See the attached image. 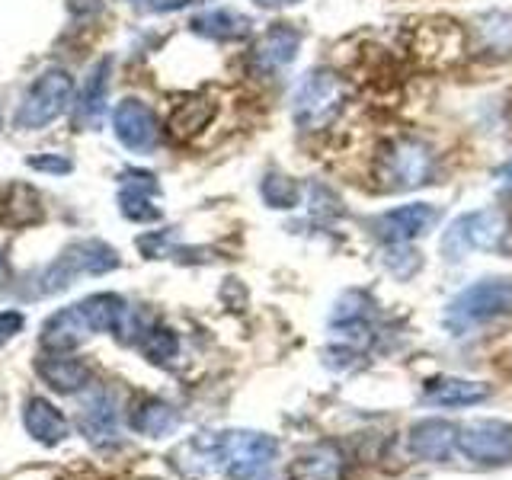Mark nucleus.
Returning <instances> with one entry per match:
<instances>
[{
	"label": "nucleus",
	"mask_w": 512,
	"mask_h": 480,
	"mask_svg": "<svg viewBox=\"0 0 512 480\" xmlns=\"http://www.w3.org/2000/svg\"><path fill=\"white\" fill-rule=\"evenodd\" d=\"M436 154L420 138H394L384 144L375 164V180L384 192H410L432 180Z\"/></svg>",
	"instance_id": "obj_1"
},
{
	"label": "nucleus",
	"mask_w": 512,
	"mask_h": 480,
	"mask_svg": "<svg viewBox=\"0 0 512 480\" xmlns=\"http://www.w3.org/2000/svg\"><path fill=\"white\" fill-rule=\"evenodd\" d=\"M208 448H212V458L221 464L228 480H256L279 455V442L253 429L221 432L208 442Z\"/></svg>",
	"instance_id": "obj_2"
},
{
	"label": "nucleus",
	"mask_w": 512,
	"mask_h": 480,
	"mask_svg": "<svg viewBox=\"0 0 512 480\" xmlns=\"http://www.w3.org/2000/svg\"><path fill=\"white\" fill-rule=\"evenodd\" d=\"M346 96L349 90L340 74L324 71V68L311 71L301 80V87L295 93V109H292L295 125L301 132H320V128L333 125L346 106Z\"/></svg>",
	"instance_id": "obj_3"
},
{
	"label": "nucleus",
	"mask_w": 512,
	"mask_h": 480,
	"mask_svg": "<svg viewBox=\"0 0 512 480\" xmlns=\"http://www.w3.org/2000/svg\"><path fill=\"white\" fill-rule=\"evenodd\" d=\"M512 314V279H484L468 285L448 304L445 324L452 330H468L474 324H490Z\"/></svg>",
	"instance_id": "obj_4"
},
{
	"label": "nucleus",
	"mask_w": 512,
	"mask_h": 480,
	"mask_svg": "<svg viewBox=\"0 0 512 480\" xmlns=\"http://www.w3.org/2000/svg\"><path fill=\"white\" fill-rule=\"evenodd\" d=\"M71 100H74V77L64 68H48L39 74V80L23 96V103H20V109H16L13 122H16V128H23V132L45 128L68 112Z\"/></svg>",
	"instance_id": "obj_5"
},
{
	"label": "nucleus",
	"mask_w": 512,
	"mask_h": 480,
	"mask_svg": "<svg viewBox=\"0 0 512 480\" xmlns=\"http://www.w3.org/2000/svg\"><path fill=\"white\" fill-rule=\"evenodd\" d=\"M509 237V218L500 208H480L452 221L442 237V253L448 260H461L468 250H503Z\"/></svg>",
	"instance_id": "obj_6"
},
{
	"label": "nucleus",
	"mask_w": 512,
	"mask_h": 480,
	"mask_svg": "<svg viewBox=\"0 0 512 480\" xmlns=\"http://www.w3.org/2000/svg\"><path fill=\"white\" fill-rule=\"evenodd\" d=\"M109 269H119V253L109 244H103V240H80V244H71L52 266L45 269L42 292H61V288H68L80 272H87V276H103Z\"/></svg>",
	"instance_id": "obj_7"
},
{
	"label": "nucleus",
	"mask_w": 512,
	"mask_h": 480,
	"mask_svg": "<svg viewBox=\"0 0 512 480\" xmlns=\"http://www.w3.org/2000/svg\"><path fill=\"white\" fill-rule=\"evenodd\" d=\"M458 452L484 468H500L512 461V426L503 420H471L458 426Z\"/></svg>",
	"instance_id": "obj_8"
},
{
	"label": "nucleus",
	"mask_w": 512,
	"mask_h": 480,
	"mask_svg": "<svg viewBox=\"0 0 512 480\" xmlns=\"http://www.w3.org/2000/svg\"><path fill=\"white\" fill-rule=\"evenodd\" d=\"M112 135L119 138V144L132 154H151L160 144V122L154 116V109L141 100H122L112 109Z\"/></svg>",
	"instance_id": "obj_9"
},
{
	"label": "nucleus",
	"mask_w": 512,
	"mask_h": 480,
	"mask_svg": "<svg viewBox=\"0 0 512 480\" xmlns=\"http://www.w3.org/2000/svg\"><path fill=\"white\" fill-rule=\"evenodd\" d=\"M442 218L439 205H429V202H410V205H400L384 212L372 221V231L381 244H410L420 234H426L429 228H436Z\"/></svg>",
	"instance_id": "obj_10"
},
{
	"label": "nucleus",
	"mask_w": 512,
	"mask_h": 480,
	"mask_svg": "<svg viewBox=\"0 0 512 480\" xmlns=\"http://www.w3.org/2000/svg\"><path fill=\"white\" fill-rule=\"evenodd\" d=\"M298 48H301V32L288 23H276V26H269L260 36V42L253 45L250 64H253V71H260V74H276L295 61Z\"/></svg>",
	"instance_id": "obj_11"
},
{
	"label": "nucleus",
	"mask_w": 512,
	"mask_h": 480,
	"mask_svg": "<svg viewBox=\"0 0 512 480\" xmlns=\"http://www.w3.org/2000/svg\"><path fill=\"white\" fill-rule=\"evenodd\" d=\"M109 77H112V58H100L84 77V87L77 96L74 122L77 128H100L106 109H109Z\"/></svg>",
	"instance_id": "obj_12"
},
{
	"label": "nucleus",
	"mask_w": 512,
	"mask_h": 480,
	"mask_svg": "<svg viewBox=\"0 0 512 480\" xmlns=\"http://www.w3.org/2000/svg\"><path fill=\"white\" fill-rule=\"evenodd\" d=\"M455 439H458V426L448 423V420H439V416L413 423L407 432L410 455L420 458V461H432V464H442V461L452 458Z\"/></svg>",
	"instance_id": "obj_13"
},
{
	"label": "nucleus",
	"mask_w": 512,
	"mask_h": 480,
	"mask_svg": "<svg viewBox=\"0 0 512 480\" xmlns=\"http://www.w3.org/2000/svg\"><path fill=\"white\" fill-rule=\"evenodd\" d=\"M80 429H84V436L96 448L116 445L119 429H116V410H112V394L100 388V384H93L84 404H80Z\"/></svg>",
	"instance_id": "obj_14"
},
{
	"label": "nucleus",
	"mask_w": 512,
	"mask_h": 480,
	"mask_svg": "<svg viewBox=\"0 0 512 480\" xmlns=\"http://www.w3.org/2000/svg\"><path fill=\"white\" fill-rule=\"evenodd\" d=\"M288 480H346V455L336 442H317L292 461Z\"/></svg>",
	"instance_id": "obj_15"
},
{
	"label": "nucleus",
	"mask_w": 512,
	"mask_h": 480,
	"mask_svg": "<svg viewBox=\"0 0 512 480\" xmlns=\"http://www.w3.org/2000/svg\"><path fill=\"white\" fill-rule=\"evenodd\" d=\"M487 397H490V388L484 381H468V378H452V375L423 381V400L432 407H474Z\"/></svg>",
	"instance_id": "obj_16"
},
{
	"label": "nucleus",
	"mask_w": 512,
	"mask_h": 480,
	"mask_svg": "<svg viewBox=\"0 0 512 480\" xmlns=\"http://www.w3.org/2000/svg\"><path fill=\"white\" fill-rule=\"evenodd\" d=\"M87 333H93V330L87 327V320H84V314H80L77 304H71V308H64V311H58L45 320L42 346L48 352H68V349H77L80 343H84Z\"/></svg>",
	"instance_id": "obj_17"
},
{
	"label": "nucleus",
	"mask_w": 512,
	"mask_h": 480,
	"mask_svg": "<svg viewBox=\"0 0 512 480\" xmlns=\"http://www.w3.org/2000/svg\"><path fill=\"white\" fill-rule=\"evenodd\" d=\"M474 42L490 58H512V10H490L477 16Z\"/></svg>",
	"instance_id": "obj_18"
},
{
	"label": "nucleus",
	"mask_w": 512,
	"mask_h": 480,
	"mask_svg": "<svg viewBox=\"0 0 512 480\" xmlns=\"http://www.w3.org/2000/svg\"><path fill=\"white\" fill-rule=\"evenodd\" d=\"M36 372H39V378L48 384V388L58 391V394H77L80 388H87V381H90V368L84 362H77V359L61 356V352L39 359Z\"/></svg>",
	"instance_id": "obj_19"
},
{
	"label": "nucleus",
	"mask_w": 512,
	"mask_h": 480,
	"mask_svg": "<svg viewBox=\"0 0 512 480\" xmlns=\"http://www.w3.org/2000/svg\"><path fill=\"white\" fill-rule=\"evenodd\" d=\"M77 308L93 333H122L125 317H128V304L112 292H96L80 301Z\"/></svg>",
	"instance_id": "obj_20"
},
{
	"label": "nucleus",
	"mask_w": 512,
	"mask_h": 480,
	"mask_svg": "<svg viewBox=\"0 0 512 480\" xmlns=\"http://www.w3.org/2000/svg\"><path fill=\"white\" fill-rule=\"evenodd\" d=\"M189 29L196 32V36H202V39L237 42V39L250 36V20L244 13H234V10H208V13L192 16Z\"/></svg>",
	"instance_id": "obj_21"
},
{
	"label": "nucleus",
	"mask_w": 512,
	"mask_h": 480,
	"mask_svg": "<svg viewBox=\"0 0 512 480\" xmlns=\"http://www.w3.org/2000/svg\"><path fill=\"white\" fill-rule=\"evenodd\" d=\"M42 221V199L29 183H13L0 199V224L7 228H26Z\"/></svg>",
	"instance_id": "obj_22"
},
{
	"label": "nucleus",
	"mask_w": 512,
	"mask_h": 480,
	"mask_svg": "<svg viewBox=\"0 0 512 480\" xmlns=\"http://www.w3.org/2000/svg\"><path fill=\"white\" fill-rule=\"evenodd\" d=\"M23 423L26 432L42 445H58L64 436H68V420L61 416V410H55L45 397H32L26 410H23Z\"/></svg>",
	"instance_id": "obj_23"
},
{
	"label": "nucleus",
	"mask_w": 512,
	"mask_h": 480,
	"mask_svg": "<svg viewBox=\"0 0 512 480\" xmlns=\"http://www.w3.org/2000/svg\"><path fill=\"white\" fill-rule=\"evenodd\" d=\"M135 432L148 439H160V436H170L176 429V410L170 404L157 397H141L138 404H132V416H128Z\"/></svg>",
	"instance_id": "obj_24"
},
{
	"label": "nucleus",
	"mask_w": 512,
	"mask_h": 480,
	"mask_svg": "<svg viewBox=\"0 0 512 480\" xmlns=\"http://www.w3.org/2000/svg\"><path fill=\"white\" fill-rule=\"evenodd\" d=\"M154 196H157V192H151V189L122 183V189H119V212H122V218L125 221H135V224L160 221V208L151 202Z\"/></svg>",
	"instance_id": "obj_25"
},
{
	"label": "nucleus",
	"mask_w": 512,
	"mask_h": 480,
	"mask_svg": "<svg viewBox=\"0 0 512 480\" xmlns=\"http://www.w3.org/2000/svg\"><path fill=\"white\" fill-rule=\"evenodd\" d=\"M215 116V103H208V100H189L183 106H176L173 109V116H170V132L176 138H189V135H196L202 132V128L212 122Z\"/></svg>",
	"instance_id": "obj_26"
},
{
	"label": "nucleus",
	"mask_w": 512,
	"mask_h": 480,
	"mask_svg": "<svg viewBox=\"0 0 512 480\" xmlns=\"http://www.w3.org/2000/svg\"><path fill=\"white\" fill-rule=\"evenodd\" d=\"M260 192H263V199H266L269 208H295L298 199H301V186L292 180V176L276 173V170L263 176Z\"/></svg>",
	"instance_id": "obj_27"
},
{
	"label": "nucleus",
	"mask_w": 512,
	"mask_h": 480,
	"mask_svg": "<svg viewBox=\"0 0 512 480\" xmlns=\"http://www.w3.org/2000/svg\"><path fill=\"white\" fill-rule=\"evenodd\" d=\"M141 352L144 359L154 362V365H167L176 359V352H180V340H176V333L167 330V327H151L148 333L141 336Z\"/></svg>",
	"instance_id": "obj_28"
},
{
	"label": "nucleus",
	"mask_w": 512,
	"mask_h": 480,
	"mask_svg": "<svg viewBox=\"0 0 512 480\" xmlns=\"http://www.w3.org/2000/svg\"><path fill=\"white\" fill-rule=\"evenodd\" d=\"M384 266H388L397 279H410L420 269V253L410 250L407 244H388L384 250Z\"/></svg>",
	"instance_id": "obj_29"
},
{
	"label": "nucleus",
	"mask_w": 512,
	"mask_h": 480,
	"mask_svg": "<svg viewBox=\"0 0 512 480\" xmlns=\"http://www.w3.org/2000/svg\"><path fill=\"white\" fill-rule=\"evenodd\" d=\"M26 167L29 170H39V173L64 176V173L74 170V160L64 157V154H32V157H26Z\"/></svg>",
	"instance_id": "obj_30"
},
{
	"label": "nucleus",
	"mask_w": 512,
	"mask_h": 480,
	"mask_svg": "<svg viewBox=\"0 0 512 480\" xmlns=\"http://www.w3.org/2000/svg\"><path fill=\"white\" fill-rule=\"evenodd\" d=\"M23 324H26V317L20 311H0V343L13 340V336L23 330Z\"/></svg>",
	"instance_id": "obj_31"
},
{
	"label": "nucleus",
	"mask_w": 512,
	"mask_h": 480,
	"mask_svg": "<svg viewBox=\"0 0 512 480\" xmlns=\"http://www.w3.org/2000/svg\"><path fill=\"white\" fill-rule=\"evenodd\" d=\"M68 10L74 20H93V16L103 13V0H68Z\"/></svg>",
	"instance_id": "obj_32"
},
{
	"label": "nucleus",
	"mask_w": 512,
	"mask_h": 480,
	"mask_svg": "<svg viewBox=\"0 0 512 480\" xmlns=\"http://www.w3.org/2000/svg\"><path fill=\"white\" fill-rule=\"evenodd\" d=\"M256 7L263 10H282V7H292V4H301V0H253Z\"/></svg>",
	"instance_id": "obj_33"
},
{
	"label": "nucleus",
	"mask_w": 512,
	"mask_h": 480,
	"mask_svg": "<svg viewBox=\"0 0 512 480\" xmlns=\"http://www.w3.org/2000/svg\"><path fill=\"white\" fill-rule=\"evenodd\" d=\"M500 183L512 189V160H509V164H506V167H500Z\"/></svg>",
	"instance_id": "obj_34"
},
{
	"label": "nucleus",
	"mask_w": 512,
	"mask_h": 480,
	"mask_svg": "<svg viewBox=\"0 0 512 480\" xmlns=\"http://www.w3.org/2000/svg\"><path fill=\"white\" fill-rule=\"evenodd\" d=\"M7 282V260H4V247H0V288Z\"/></svg>",
	"instance_id": "obj_35"
},
{
	"label": "nucleus",
	"mask_w": 512,
	"mask_h": 480,
	"mask_svg": "<svg viewBox=\"0 0 512 480\" xmlns=\"http://www.w3.org/2000/svg\"><path fill=\"white\" fill-rule=\"evenodd\" d=\"M0 128H4V109H0Z\"/></svg>",
	"instance_id": "obj_36"
}]
</instances>
